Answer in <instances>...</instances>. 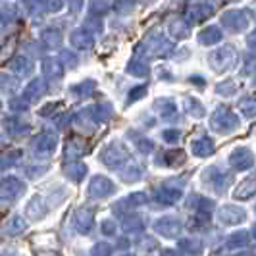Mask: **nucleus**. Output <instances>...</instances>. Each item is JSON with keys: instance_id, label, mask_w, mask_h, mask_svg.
I'll return each instance as SVG.
<instances>
[]
</instances>
